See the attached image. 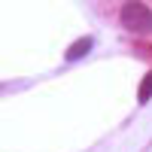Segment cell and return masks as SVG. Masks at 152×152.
Here are the masks:
<instances>
[{
	"instance_id": "obj_2",
	"label": "cell",
	"mask_w": 152,
	"mask_h": 152,
	"mask_svg": "<svg viewBox=\"0 0 152 152\" xmlns=\"http://www.w3.org/2000/svg\"><path fill=\"white\" fill-rule=\"evenodd\" d=\"M91 46H94V37H82V40H76L70 49H67V61H79V58H85L88 52H91Z\"/></svg>"
},
{
	"instance_id": "obj_1",
	"label": "cell",
	"mask_w": 152,
	"mask_h": 152,
	"mask_svg": "<svg viewBox=\"0 0 152 152\" xmlns=\"http://www.w3.org/2000/svg\"><path fill=\"white\" fill-rule=\"evenodd\" d=\"M122 24L131 34H149L152 31V9L143 3H125L122 6Z\"/></svg>"
},
{
	"instance_id": "obj_3",
	"label": "cell",
	"mask_w": 152,
	"mask_h": 152,
	"mask_svg": "<svg viewBox=\"0 0 152 152\" xmlns=\"http://www.w3.org/2000/svg\"><path fill=\"white\" fill-rule=\"evenodd\" d=\"M149 97H152V70L146 73V79L140 82V94H137V100H140V104H146Z\"/></svg>"
}]
</instances>
